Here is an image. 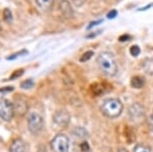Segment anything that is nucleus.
<instances>
[{
  "label": "nucleus",
  "mask_w": 153,
  "mask_h": 152,
  "mask_svg": "<svg viewBox=\"0 0 153 152\" xmlns=\"http://www.w3.org/2000/svg\"><path fill=\"white\" fill-rule=\"evenodd\" d=\"M33 85H34L33 80H32V79H29V80L24 81V82L21 84V87L23 88V89H29V88L33 87Z\"/></svg>",
  "instance_id": "19"
},
{
  "label": "nucleus",
  "mask_w": 153,
  "mask_h": 152,
  "mask_svg": "<svg viewBox=\"0 0 153 152\" xmlns=\"http://www.w3.org/2000/svg\"><path fill=\"white\" fill-rule=\"evenodd\" d=\"M117 16V11L115 10V9H113V10H110V11L107 13V18H108V19H114Z\"/></svg>",
  "instance_id": "21"
},
{
  "label": "nucleus",
  "mask_w": 153,
  "mask_h": 152,
  "mask_svg": "<svg viewBox=\"0 0 153 152\" xmlns=\"http://www.w3.org/2000/svg\"><path fill=\"white\" fill-rule=\"evenodd\" d=\"M44 127V121L43 117L41 116L40 113L36 111H32L29 114L28 119V128L32 134L37 135L43 130Z\"/></svg>",
  "instance_id": "3"
},
{
  "label": "nucleus",
  "mask_w": 153,
  "mask_h": 152,
  "mask_svg": "<svg viewBox=\"0 0 153 152\" xmlns=\"http://www.w3.org/2000/svg\"><path fill=\"white\" fill-rule=\"evenodd\" d=\"M3 18H4V21L7 22V23H10V22L12 21V13H11V11L9 10L8 8L4 9V11H3Z\"/></svg>",
  "instance_id": "17"
},
{
  "label": "nucleus",
  "mask_w": 153,
  "mask_h": 152,
  "mask_svg": "<svg viewBox=\"0 0 153 152\" xmlns=\"http://www.w3.org/2000/svg\"><path fill=\"white\" fill-rule=\"evenodd\" d=\"M14 116V107L13 103H11L9 100L2 99L0 100V117L3 121L9 122Z\"/></svg>",
  "instance_id": "5"
},
{
  "label": "nucleus",
  "mask_w": 153,
  "mask_h": 152,
  "mask_svg": "<svg viewBox=\"0 0 153 152\" xmlns=\"http://www.w3.org/2000/svg\"><path fill=\"white\" fill-rule=\"evenodd\" d=\"M140 52H141V49L138 45H133L131 46L130 48V53L132 54L133 56H138L140 54Z\"/></svg>",
  "instance_id": "18"
},
{
  "label": "nucleus",
  "mask_w": 153,
  "mask_h": 152,
  "mask_svg": "<svg viewBox=\"0 0 153 152\" xmlns=\"http://www.w3.org/2000/svg\"><path fill=\"white\" fill-rule=\"evenodd\" d=\"M9 152H29L27 143L22 139H16L12 141L9 147Z\"/></svg>",
  "instance_id": "7"
},
{
  "label": "nucleus",
  "mask_w": 153,
  "mask_h": 152,
  "mask_svg": "<svg viewBox=\"0 0 153 152\" xmlns=\"http://www.w3.org/2000/svg\"><path fill=\"white\" fill-rule=\"evenodd\" d=\"M81 150H82L83 152H86V151H89V150H90L88 143H83V144H81Z\"/></svg>",
  "instance_id": "24"
},
{
  "label": "nucleus",
  "mask_w": 153,
  "mask_h": 152,
  "mask_svg": "<svg viewBox=\"0 0 153 152\" xmlns=\"http://www.w3.org/2000/svg\"><path fill=\"white\" fill-rule=\"evenodd\" d=\"M100 33H101V31L97 32V33H92V34H90V35H88V36H87V38H88V39H92L93 37H96L97 35H99Z\"/></svg>",
  "instance_id": "28"
},
{
  "label": "nucleus",
  "mask_w": 153,
  "mask_h": 152,
  "mask_svg": "<svg viewBox=\"0 0 153 152\" xmlns=\"http://www.w3.org/2000/svg\"><path fill=\"white\" fill-rule=\"evenodd\" d=\"M13 107H14V113L19 114V116H24L26 114V112L28 111V104L25 101L24 99H16L13 103Z\"/></svg>",
  "instance_id": "9"
},
{
  "label": "nucleus",
  "mask_w": 153,
  "mask_h": 152,
  "mask_svg": "<svg viewBox=\"0 0 153 152\" xmlns=\"http://www.w3.org/2000/svg\"><path fill=\"white\" fill-rule=\"evenodd\" d=\"M148 126H149L150 131L153 132V112L150 114L149 119H148Z\"/></svg>",
  "instance_id": "22"
},
{
  "label": "nucleus",
  "mask_w": 153,
  "mask_h": 152,
  "mask_svg": "<svg viewBox=\"0 0 153 152\" xmlns=\"http://www.w3.org/2000/svg\"><path fill=\"white\" fill-rule=\"evenodd\" d=\"M59 8H60L61 12L68 18H71L74 16V10L68 0H59Z\"/></svg>",
  "instance_id": "10"
},
{
  "label": "nucleus",
  "mask_w": 153,
  "mask_h": 152,
  "mask_svg": "<svg viewBox=\"0 0 153 152\" xmlns=\"http://www.w3.org/2000/svg\"><path fill=\"white\" fill-rule=\"evenodd\" d=\"M145 84V81L142 77H139V76H136V77H133L132 80H131V85H132L133 88H136V89H140L142 88Z\"/></svg>",
  "instance_id": "12"
},
{
  "label": "nucleus",
  "mask_w": 153,
  "mask_h": 152,
  "mask_svg": "<svg viewBox=\"0 0 153 152\" xmlns=\"http://www.w3.org/2000/svg\"><path fill=\"white\" fill-rule=\"evenodd\" d=\"M27 53H28V51H27V50L19 51V52H16V53H14V54H12V55H10V56H8V57H7V60H13V59H16V58L19 57V56L26 55Z\"/></svg>",
  "instance_id": "16"
},
{
  "label": "nucleus",
  "mask_w": 153,
  "mask_h": 152,
  "mask_svg": "<svg viewBox=\"0 0 153 152\" xmlns=\"http://www.w3.org/2000/svg\"><path fill=\"white\" fill-rule=\"evenodd\" d=\"M50 146L52 152H68L70 140L65 134H58L51 141Z\"/></svg>",
  "instance_id": "4"
},
{
  "label": "nucleus",
  "mask_w": 153,
  "mask_h": 152,
  "mask_svg": "<svg viewBox=\"0 0 153 152\" xmlns=\"http://www.w3.org/2000/svg\"><path fill=\"white\" fill-rule=\"evenodd\" d=\"M71 119V116L65 111V110H60V111H57L54 116V122L58 125V126L61 127H65L66 125L70 122Z\"/></svg>",
  "instance_id": "8"
},
{
  "label": "nucleus",
  "mask_w": 153,
  "mask_h": 152,
  "mask_svg": "<svg viewBox=\"0 0 153 152\" xmlns=\"http://www.w3.org/2000/svg\"><path fill=\"white\" fill-rule=\"evenodd\" d=\"M23 73H24V70H16V72L10 76L9 80H16V78H19L21 76H23Z\"/></svg>",
  "instance_id": "20"
},
{
  "label": "nucleus",
  "mask_w": 153,
  "mask_h": 152,
  "mask_svg": "<svg viewBox=\"0 0 153 152\" xmlns=\"http://www.w3.org/2000/svg\"><path fill=\"white\" fill-rule=\"evenodd\" d=\"M134 152H152L151 148L145 144H138L134 148Z\"/></svg>",
  "instance_id": "14"
},
{
  "label": "nucleus",
  "mask_w": 153,
  "mask_h": 152,
  "mask_svg": "<svg viewBox=\"0 0 153 152\" xmlns=\"http://www.w3.org/2000/svg\"><path fill=\"white\" fill-rule=\"evenodd\" d=\"M130 39H131V37L129 35H123L118 38V40H120V42H124V41H129Z\"/></svg>",
  "instance_id": "25"
},
{
  "label": "nucleus",
  "mask_w": 153,
  "mask_h": 152,
  "mask_svg": "<svg viewBox=\"0 0 153 152\" xmlns=\"http://www.w3.org/2000/svg\"><path fill=\"white\" fill-rule=\"evenodd\" d=\"M54 0H36V4L42 11H48L52 7Z\"/></svg>",
  "instance_id": "11"
},
{
  "label": "nucleus",
  "mask_w": 153,
  "mask_h": 152,
  "mask_svg": "<svg viewBox=\"0 0 153 152\" xmlns=\"http://www.w3.org/2000/svg\"><path fill=\"white\" fill-rule=\"evenodd\" d=\"M93 54H94V52H93V51H86V52L83 53V55L81 56L80 61H81V62H86V61H88L91 57H92Z\"/></svg>",
  "instance_id": "15"
},
{
  "label": "nucleus",
  "mask_w": 153,
  "mask_h": 152,
  "mask_svg": "<svg viewBox=\"0 0 153 152\" xmlns=\"http://www.w3.org/2000/svg\"><path fill=\"white\" fill-rule=\"evenodd\" d=\"M97 65L101 72L106 76H114L117 73V65L115 58L110 52H101L97 56Z\"/></svg>",
  "instance_id": "1"
},
{
  "label": "nucleus",
  "mask_w": 153,
  "mask_h": 152,
  "mask_svg": "<svg viewBox=\"0 0 153 152\" xmlns=\"http://www.w3.org/2000/svg\"><path fill=\"white\" fill-rule=\"evenodd\" d=\"M123 108H124L123 103L117 98L105 99L100 107L101 112L109 119H115V117L120 116L123 112Z\"/></svg>",
  "instance_id": "2"
},
{
  "label": "nucleus",
  "mask_w": 153,
  "mask_h": 152,
  "mask_svg": "<svg viewBox=\"0 0 153 152\" xmlns=\"http://www.w3.org/2000/svg\"><path fill=\"white\" fill-rule=\"evenodd\" d=\"M117 152H129V151H128L127 149H125V148H120Z\"/></svg>",
  "instance_id": "29"
},
{
  "label": "nucleus",
  "mask_w": 153,
  "mask_h": 152,
  "mask_svg": "<svg viewBox=\"0 0 153 152\" xmlns=\"http://www.w3.org/2000/svg\"><path fill=\"white\" fill-rule=\"evenodd\" d=\"M145 73L149 76H153V58H148L145 60L144 65H143Z\"/></svg>",
  "instance_id": "13"
},
{
  "label": "nucleus",
  "mask_w": 153,
  "mask_h": 152,
  "mask_svg": "<svg viewBox=\"0 0 153 152\" xmlns=\"http://www.w3.org/2000/svg\"><path fill=\"white\" fill-rule=\"evenodd\" d=\"M0 30H1V23H0Z\"/></svg>",
  "instance_id": "30"
},
{
  "label": "nucleus",
  "mask_w": 153,
  "mask_h": 152,
  "mask_svg": "<svg viewBox=\"0 0 153 152\" xmlns=\"http://www.w3.org/2000/svg\"><path fill=\"white\" fill-rule=\"evenodd\" d=\"M129 113H130L131 119H132L133 121L140 119H142V117H144V114H145L144 107L141 106V105L138 104V103H135L130 107Z\"/></svg>",
  "instance_id": "6"
},
{
  "label": "nucleus",
  "mask_w": 153,
  "mask_h": 152,
  "mask_svg": "<svg viewBox=\"0 0 153 152\" xmlns=\"http://www.w3.org/2000/svg\"><path fill=\"white\" fill-rule=\"evenodd\" d=\"M71 1H73L76 6H81V5H83L86 0H71Z\"/></svg>",
  "instance_id": "26"
},
{
  "label": "nucleus",
  "mask_w": 153,
  "mask_h": 152,
  "mask_svg": "<svg viewBox=\"0 0 153 152\" xmlns=\"http://www.w3.org/2000/svg\"><path fill=\"white\" fill-rule=\"evenodd\" d=\"M102 19H99V21H96V22H92V23H90V24L88 26V30H90L92 27H94V26H97V24H99L102 23Z\"/></svg>",
  "instance_id": "23"
},
{
  "label": "nucleus",
  "mask_w": 153,
  "mask_h": 152,
  "mask_svg": "<svg viewBox=\"0 0 153 152\" xmlns=\"http://www.w3.org/2000/svg\"><path fill=\"white\" fill-rule=\"evenodd\" d=\"M9 91H13V87L8 86V87H6V88H2V89H0V92H9Z\"/></svg>",
  "instance_id": "27"
}]
</instances>
